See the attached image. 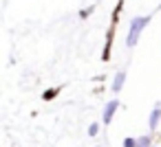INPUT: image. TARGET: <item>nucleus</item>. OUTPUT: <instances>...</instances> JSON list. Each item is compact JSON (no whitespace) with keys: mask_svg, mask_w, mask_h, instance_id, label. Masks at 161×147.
<instances>
[{"mask_svg":"<svg viewBox=\"0 0 161 147\" xmlns=\"http://www.w3.org/2000/svg\"><path fill=\"white\" fill-rule=\"evenodd\" d=\"M58 94H60V88H47L44 94H42V99H44V101H53Z\"/></svg>","mask_w":161,"mask_h":147,"instance_id":"6","label":"nucleus"},{"mask_svg":"<svg viewBox=\"0 0 161 147\" xmlns=\"http://www.w3.org/2000/svg\"><path fill=\"white\" fill-rule=\"evenodd\" d=\"M154 147H157V145H154Z\"/></svg>","mask_w":161,"mask_h":147,"instance_id":"11","label":"nucleus"},{"mask_svg":"<svg viewBox=\"0 0 161 147\" xmlns=\"http://www.w3.org/2000/svg\"><path fill=\"white\" fill-rule=\"evenodd\" d=\"M93 11H95V7H86V9H82V11H80V18H82V20H86Z\"/></svg>","mask_w":161,"mask_h":147,"instance_id":"9","label":"nucleus"},{"mask_svg":"<svg viewBox=\"0 0 161 147\" xmlns=\"http://www.w3.org/2000/svg\"><path fill=\"white\" fill-rule=\"evenodd\" d=\"M124 84H126V70H117V73L113 75V84H110L113 92L119 94V92L124 90Z\"/></svg>","mask_w":161,"mask_h":147,"instance_id":"4","label":"nucleus"},{"mask_svg":"<svg viewBox=\"0 0 161 147\" xmlns=\"http://www.w3.org/2000/svg\"><path fill=\"white\" fill-rule=\"evenodd\" d=\"M99 127H102L99 123H91L88 125V136H97L99 134Z\"/></svg>","mask_w":161,"mask_h":147,"instance_id":"7","label":"nucleus"},{"mask_svg":"<svg viewBox=\"0 0 161 147\" xmlns=\"http://www.w3.org/2000/svg\"><path fill=\"white\" fill-rule=\"evenodd\" d=\"M119 99H110V101H106V105H104V112H102V123L104 125H108L113 119H115V112L119 110Z\"/></svg>","mask_w":161,"mask_h":147,"instance_id":"2","label":"nucleus"},{"mask_svg":"<svg viewBox=\"0 0 161 147\" xmlns=\"http://www.w3.org/2000/svg\"><path fill=\"white\" fill-rule=\"evenodd\" d=\"M124 147H137V138L135 136H126L124 138Z\"/></svg>","mask_w":161,"mask_h":147,"instance_id":"8","label":"nucleus"},{"mask_svg":"<svg viewBox=\"0 0 161 147\" xmlns=\"http://www.w3.org/2000/svg\"><path fill=\"white\" fill-rule=\"evenodd\" d=\"M95 147H99V145H95Z\"/></svg>","mask_w":161,"mask_h":147,"instance_id":"10","label":"nucleus"},{"mask_svg":"<svg viewBox=\"0 0 161 147\" xmlns=\"http://www.w3.org/2000/svg\"><path fill=\"white\" fill-rule=\"evenodd\" d=\"M137 147H154L152 145V134H143L137 138Z\"/></svg>","mask_w":161,"mask_h":147,"instance_id":"5","label":"nucleus"},{"mask_svg":"<svg viewBox=\"0 0 161 147\" xmlns=\"http://www.w3.org/2000/svg\"><path fill=\"white\" fill-rule=\"evenodd\" d=\"M150 18L152 16H135L128 24V35H126V46L132 48L139 40H141V33L146 31V27L150 24Z\"/></svg>","mask_w":161,"mask_h":147,"instance_id":"1","label":"nucleus"},{"mask_svg":"<svg viewBox=\"0 0 161 147\" xmlns=\"http://www.w3.org/2000/svg\"><path fill=\"white\" fill-rule=\"evenodd\" d=\"M159 121H161V103H154L152 110H150V116H148V127L150 132H154L159 127Z\"/></svg>","mask_w":161,"mask_h":147,"instance_id":"3","label":"nucleus"}]
</instances>
